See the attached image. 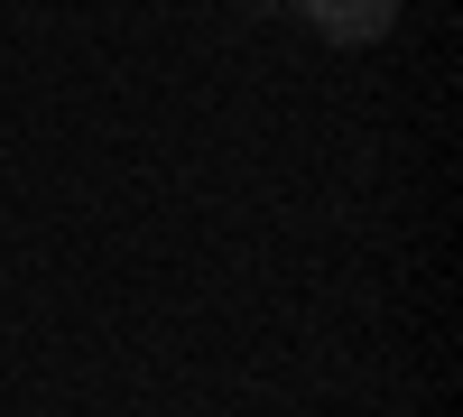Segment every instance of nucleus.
Segmentation results:
<instances>
[{
	"mask_svg": "<svg viewBox=\"0 0 463 417\" xmlns=\"http://www.w3.org/2000/svg\"><path fill=\"white\" fill-rule=\"evenodd\" d=\"M306 28L334 37V47H380V37L399 28V0H297Z\"/></svg>",
	"mask_w": 463,
	"mask_h": 417,
	"instance_id": "f257e3e1",
	"label": "nucleus"
}]
</instances>
